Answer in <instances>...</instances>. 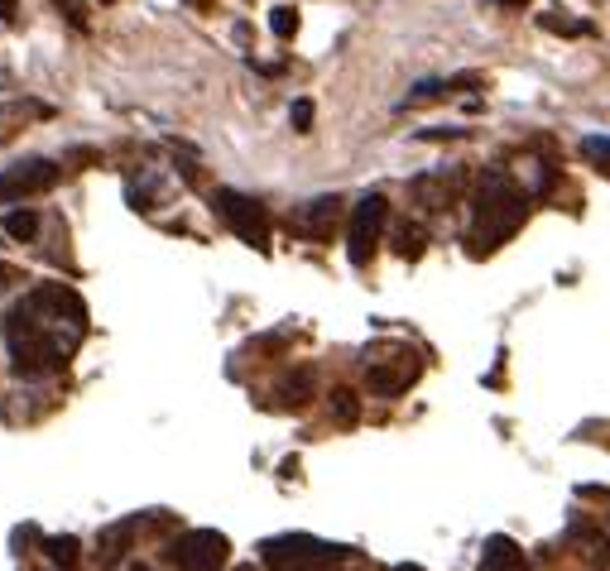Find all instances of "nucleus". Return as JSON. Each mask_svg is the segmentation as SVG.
I'll return each instance as SVG.
<instances>
[{"label": "nucleus", "mask_w": 610, "mask_h": 571, "mask_svg": "<svg viewBox=\"0 0 610 571\" xmlns=\"http://www.w3.org/2000/svg\"><path fill=\"white\" fill-rule=\"evenodd\" d=\"M524 567V552L514 538H490L481 552V571H519Z\"/></svg>", "instance_id": "nucleus-13"}, {"label": "nucleus", "mask_w": 610, "mask_h": 571, "mask_svg": "<svg viewBox=\"0 0 610 571\" xmlns=\"http://www.w3.org/2000/svg\"><path fill=\"white\" fill-rule=\"evenodd\" d=\"M44 552H49V562L53 567H63V571H73L77 567V538H68V533H58V538H44Z\"/></svg>", "instance_id": "nucleus-14"}, {"label": "nucleus", "mask_w": 610, "mask_h": 571, "mask_svg": "<svg viewBox=\"0 0 610 571\" xmlns=\"http://www.w3.org/2000/svg\"><path fill=\"white\" fill-rule=\"evenodd\" d=\"M135 533V524H116L106 538H101V567H111V562H121V552H125V538Z\"/></svg>", "instance_id": "nucleus-16"}, {"label": "nucleus", "mask_w": 610, "mask_h": 571, "mask_svg": "<svg viewBox=\"0 0 610 571\" xmlns=\"http://www.w3.org/2000/svg\"><path fill=\"white\" fill-rule=\"evenodd\" d=\"M418 365H404V370H390V365H370L366 370V384L370 394H380V399H394V394H404L409 384H414Z\"/></svg>", "instance_id": "nucleus-10"}, {"label": "nucleus", "mask_w": 610, "mask_h": 571, "mask_svg": "<svg viewBox=\"0 0 610 571\" xmlns=\"http://www.w3.org/2000/svg\"><path fill=\"white\" fill-rule=\"evenodd\" d=\"M226 557H231V543H226V533H217V528L178 533L173 548H169V562L178 571H221Z\"/></svg>", "instance_id": "nucleus-5"}, {"label": "nucleus", "mask_w": 610, "mask_h": 571, "mask_svg": "<svg viewBox=\"0 0 610 571\" xmlns=\"http://www.w3.org/2000/svg\"><path fill=\"white\" fill-rule=\"evenodd\" d=\"M130 571H154V567H145V562H135V567H130Z\"/></svg>", "instance_id": "nucleus-27"}, {"label": "nucleus", "mask_w": 610, "mask_h": 571, "mask_svg": "<svg viewBox=\"0 0 610 571\" xmlns=\"http://www.w3.org/2000/svg\"><path fill=\"white\" fill-rule=\"evenodd\" d=\"M269 29H274L279 39H293V34H298V10H289V5H279V10L269 15Z\"/></svg>", "instance_id": "nucleus-19"}, {"label": "nucleus", "mask_w": 610, "mask_h": 571, "mask_svg": "<svg viewBox=\"0 0 610 571\" xmlns=\"http://www.w3.org/2000/svg\"><path fill=\"white\" fill-rule=\"evenodd\" d=\"M29 116H53V111L44 101H5V106H0V144L15 140V135L25 130Z\"/></svg>", "instance_id": "nucleus-11"}, {"label": "nucleus", "mask_w": 610, "mask_h": 571, "mask_svg": "<svg viewBox=\"0 0 610 571\" xmlns=\"http://www.w3.org/2000/svg\"><path fill=\"white\" fill-rule=\"evenodd\" d=\"M236 571H255V567H236Z\"/></svg>", "instance_id": "nucleus-30"}, {"label": "nucleus", "mask_w": 610, "mask_h": 571, "mask_svg": "<svg viewBox=\"0 0 610 571\" xmlns=\"http://www.w3.org/2000/svg\"><path fill=\"white\" fill-rule=\"evenodd\" d=\"M351 557L337 543H322L308 533H284V538H269L265 543V567L269 571H337Z\"/></svg>", "instance_id": "nucleus-2"}, {"label": "nucleus", "mask_w": 610, "mask_h": 571, "mask_svg": "<svg viewBox=\"0 0 610 571\" xmlns=\"http://www.w3.org/2000/svg\"><path fill=\"white\" fill-rule=\"evenodd\" d=\"M15 15H20V0H0V20L15 24Z\"/></svg>", "instance_id": "nucleus-24"}, {"label": "nucleus", "mask_w": 610, "mask_h": 571, "mask_svg": "<svg viewBox=\"0 0 610 571\" xmlns=\"http://www.w3.org/2000/svg\"><path fill=\"white\" fill-rule=\"evenodd\" d=\"M385 216H390V202L380 192H366L351 212V226H346V255L351 264H370L375 245H380V231H385Z\"/></svg>", "instance_id": "nucleus-6"}, {"label": "nucleus", "mask_w": 610, "mask_h": 571, "mask_svg": "<svg viewBox=\"0 0 610 571\" xmlns=\"http://www.w3.org/2000/svg\"><path fill=\"white\" fill-rule=\"evenodd\" d=\"M101 5H106V0H101Z\"/></svg>", "instance_id": "nucleus-31"}, {"label": "nucleus", "mask_w": 610, "mask_h": 571, "mask_svg": "<svg viewBox=\"0 0 610 571\" xmlns=\"http://www.w3.org/2000/svg\"><path fill=\"white\" fill-rule=\"evenodd\" d=\"M289 120H293V130H298V135H308V130H313V101H308V96H298V101L289 106Z\"/></svg>", "instance_id": "nucleus-21"}, {"label": "nucleus", "mask_w": 610, "mask_h": 571, "mask_svg": "<svg viewBox=\"0 0 610 571\" xmlns=\"http://www.w3.org/2000/svg\"><path fill=\"white\" fill-rule=\"evenodd\" d=\"M29 298H34V308L44 312V322H58V327L68 322V327H77V332L87 327V303L77 298L73 288H63V284H39L34 293H29Z\"/></svg>", "instance_id": "nucleus-8"}, {"label": "nucleus", "mask_w": 610, "mask_h": 571, "mask_svg": "<svg viewBox=\"0 0 610 571\" xmlns=\"http://www.w3.org/2000/svg\"><path fill=\"white\" fill-rule=\"evenodd\" d=\"M212 207H217V216L245 240V245L269 250V212L255 197H245V192H236V188H217L212 192Z\"/></svg>", "instance_id": "nucleus-4"}, {"label": "nucleus", "mask_w": 610, "mask_h": 571, "mask_svg": "<svg viewBox=\"0 0 610 571\" xmlns=\"http://www.w3.org/2000/svg\"><path fill=\"white\" fill-rule=\"evenodd\" d=\"M582 154H586V159H596V164L610 173V140H606V135H586V140H582Z\"/></svg>", "instance_id": "nucleus-20"}, {"label": "nucleus", "mask_w": 610, "mask_h": 571, "mask_svg": "<svg viewBox=\"0 0 610 571\" xmlns=\"http://www.w3.org/2000/svg\"><path fill=\"white\" fill-rule=\"evenodd\" d=\"M538 24H543L548 34H586V24L567 20V15H553V10H548V15H538Z\"/></svg>", "instance_id": "nucleus-22"}, {"label": "nucleus", "mask_w": 610, "mask_h": 571, "mask_svg": "<svg viewBox=\"0 0 610 571\" xmlns=\"http://www.w3.org/2000/svg\"><path fill=\"white\" fill-rule=\"evenodd\" d=\"M505 10H524V5H534V0H500Z\"/></svg>", "instance_id": "nucleus-25"}, {"label": "nucleus", "mask_w": 610, "mask_h": 571, "mask_svg": "<svg viewBox=\"0 0 610 571\" xmlns=\"http://www.w3.org/2000/svg\"><path fill=\"white\" fill-rule=\"evenodd\" d=\"M77 341L58 332H49V322L44 327H34V332L15 336L10 341V370L20 375V380H39V375H53V370H63L68 365V351H73Z\"/></svg>", "instance_id": "nucleus-3"}, {"label": "nucleus", "mask_w": 610, "mask_h": 571, "mask_svg": "<svg viewBox=\"0 0 610 571\" xmlns=\"http://www.w3.org/2000/svg\"><path fill=\"white\" fill-rule=\"evenodd\" d=\"M49 188H58V164L49 159H20L0 173V202H25Z\"/></svg>", "instance_id": "nucleus-7"}, {"label": "nucleus", "mask_w": 610, "mask_h": 571, "mask_svg": "<svg viewBox=\"0 0 610 571\" xmlns=\"http://www.w3.org/2000/svg\"><path fill=\"white\" fill-rule=\"evenodd\" d=\"M332 418H337L342 428H351V423L361 418V404H356V394H351V389H332Z\"/></svg>", "instance_id": "nucleus-17"}, {"label": "nucleus", "mask_w": 610, "mask_h": 571, "mask_svg": "<svg viewBox=\"0 0 610 571\" xmlns=\"http://www.w3.org/2000/svg\"><path fill=\"white\" fill-rule=\"evenodd\" d=\"M394 571H418V567H394Z\"/></svg>", "instance_id": "nucleus-29"}, {"label": "nucleus", "mask_w": 610, "mask_h": 571, "mask_svg": "<svg viewBox=\"0 0 610 571\" xmlns=\"http://www.w3.org/2000/svg\"><path fill=\"white\" fill-rule=\"evenodd\" d=\"M313 384H318V375H313V365H298L293 375H284L279 380V408H303L308 404V394H313Z\"/></svg>", "instance_id": "nucleus-12"}, {"label": "nucleus", "mask_w": 610, "mask_h": 571, "mask_svg": "<svg viewBox=\"0 0 610 571\" xmlns=\"http://www.w3.org/2000/svg\"><path fill=\"white\" fill-rule=\"evenodd\" d=\"M5 236L34 240V236H39V212H29V207H15V212H5Z\"/></svg>", "instance_id": "nucleus-15"}, {"label": "nucleus", "mask_w": 610, "mask_h": 571, "mask_svg": "<svg viewBox=\"0 0 610 571\" xmlns=\"http://www.w3.org/2000/svg\"><path fill=\"white\" fill-rule=\"evenodd\" d=\"M5 274H10V269H5V264H0V284H5Z\"/></svg>", "instance_id": "nucleus-28"}, {"label": "nucleus", "mask_w": 610, "mask_h": 571, "mask_svg": "<svg viewBox=\"0 0 610 571\" xmlns=\"http://www.w3.org/2000/svg\"><path fill=\"white\" fill-rule=\"evenodd\" d=\"M394 250H399L404 260H418V255H423V231H418V226H399V240H394Z\"/></svg>", "instance_id": "nucleus-18"}, {"label": "nucleus", "mask_w": 610, "mask_h": 571, "mask_svg": "<svg viewBox=\"0 0 610 571\" xmlns=\"http://www.w3.org/2000/svg\"><path fill=\"white\" fill-rule=\"evenodd\" d=\"M58 5H63V15H68V20H73L77 29L87 24V10H82V0H58Z\"/></svg>", "instance_id": "nucleus-23"}, {"label": "nucleus", "mask_w": 610, "mask_h": 571, "mask_svg": "<svg viewBox=\"0 0 610 571\" xmlns=\"http://www.w3.org/2000/svg\"><path fill=\"white\" fill-rule=\"evenodd\" d=\"M524 221H529L524 192L514 188L505 173H486L481 188H476V202H471V250L486 255L495 245H505Z\"/></svg>", "instance_id": "nucleus-1"}, {"label": "nucleus", "mask_w": 610, "mask_h": 571, "mask_svg": "<svg viewBox=\"0 0 610 571\" xmlns=\"http://www.w3.org/2000/svg\"><path fill=\"white\" fill-rule=\"evenodd\" d=\"M188 5H197V10H207V5H212V0H188Z\"/></svg>", "instance_id": "nucleus-26"}, {"label": "nucleus", "mask_w": 610, "mask_h": 571, "mask_svg": "<svg viewBox=\"0 0 610 571\" xmlns=\"http://www.w3.org/2000/svg\"><path fill=\"white\" fill-rule=\"evenodd\" d=\"M337 216H342V197H313V202L298 212V231L308 240H327L332 226H337Z\"/></svg>", "instance_id": "nucleus-9"}]
</instances>
